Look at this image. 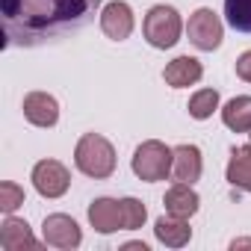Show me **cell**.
<instances>
[{"label":"cell","instance_id":"obj_1","mask_svg":"<svg viewBox=\"0 0 251 251\" xmlns=\"http://www.w3.org/2000/svg\"><path fill=\"white\" fill-rule=\"evenodd\" d=\"M98 0H3L6 45H45L92 21Z\"/></svg>","mask_w":251,"mask_h":251},{"label":"cell","instance_id":"obj_2","mask_svg":"<svg viewBox=\"0 0 251 251\" xmlns=\"http://www.w3.org/2000/svg\"><path fill=\"white\" fill-rule=\"evenodd\" d=\"M74 166L95 180H106L115 172V148L100 133H83L74 148Z\"/></svg>","mask_w":251,"mask_h":251},{"label":"cell","instance_id":"obj_3","mask_svg":"<svg viewBox=\"0 0 251 251\" xmlns=\"http://www.w3.org/2000/svg\"><path fill=\"white\" fill-rule=\"evenodd\" d=\"M180 33H183V21H180V12L175 6H151L145 12V21H142V36L151 48L157 50H169L180 42Z\"/></svg>","mask_w":251,"mask_h":251},{"label":"cell","instance_id":"obj_4","mask_svg":"<svg viewBox=\"0 0 251 251\" xmlns=\"http://www.w3.org/2000/svg\"><path fill=\"white\" fill-rule=\"evenodd\" d=\"M172 163H175V148H169L160 139H148L133 151L130 169L139 180L157 183V180H166L172 175Z\"/></svg>","mask_w":251,"mask_h":251},{"label":"cell","instance_id":"obj_5","mask_svg":"<svg viewBox=\"0 0 251 251\" xmlns=\"http://www.w3.org/2000/svg\"><path fill=\"white\" fill-rule=\"evenodd\" d=\"M186 36H189V42H192L198 50L210 53V50H216V48L222 45V39H225V24H222V18H219L213 9L201 6V9H195V12L189 15V21H186Z\"/></svg>","mask_w":251,"mask_h":251},{"label":"cell","instance_id":"obj_6","mask_svg":"<svg viewBox=\"0 0 251 251\" xmlns=\"http://www.w3.org/2000/svg\"><path fill=\"white\" fill-rule=\"evenodd\" d=\"M30 180H33V186L42 198H62L71 186V172L59 160H39L33 166Z\"/></svg>","mask_w":251,"mask_h":251},{"label":"cell","instance_id":"obj_7","mask_svg":"<svg viewBox=\"0 0 251 251\" xmlns=\"http://www.w3.org/2000/svg\"><path fill=\"white\" fill-rule=\"evenodd\" d=\"M42 239H45V245H50V248L74 251V248H80V242H83V230H80V225H77L71 216H65V213H50V216H45V222H42Z\"/></svg>","mask_w":251,"mask_h":251},{"label":"cell","instance_id":"obj_8","mask_svg":"<svg viewBox=\"0 0 251 251\" xmlns=\"http://www.w3.org/2000/svg\"><path fill=\"white\" fill-rule=\"evenodd\" d=\"M133 24H136L133 9H130V3H124V0H112V3H106V6L100 9V30H103V36L112 39V42L130 39Z\"/></svg>","mask_w":251,"mask_h":251},{"label":"cell","instance_id":"obj_9","mask_svg":"<svg viewBox=\"0 0 251 251\" xmlns=\"http://www.w3.org/2000/svg\"><path fill=\"white\" fill-rule=\"evenodd\" d=\"M21 109H24V118L33 127H56V121H59V103L48 92H30L24 98Z\"/></svg>","mask_w":251,"mask_h":251},{"label":"cell","instance_id":"obj_10","mask_svg":"<svg viewBox=\"0 0 251 251\" xmlns=\"http://www.w3.org/2000/svg\"><path fill=\"white\" fill-rule=\"evenodd\" d=\"M89 225L98 233H103V236H109L115 230H124V225H121V204L115 198H95L89 204Z\"/></svg>","mask_w":251,"mask_h":251},{"label":"cell","instance_id":"obj_11","mask_svg":"<svg viewBox=\"0 0 251 251\" xmlns=\"http://www.w3.org/2000/svg\"><path fill=\"white\" fill-rule=\"evenodd\" d=\"M154 236H157V242L166 245V248H183V245H189V239H192L189 219H180V216L166 213V216H160V219L154 222Z\"/></svg>","mask_w":251,"mask_h":251},{"label":"cell","instance_id":"obj_12","mask_svg":"<svg viewBox=\"0 0 251 251\" xmlns=\"http://www.w3.org/2000/svg\"><path fill=\"white\" fill-rule=\"evenodd\" d=\"M201 172H204L201 148L198 145H177L175 163H172V177L177 183H195V180H201Z\"/></svg>","mask_w":251,"mask_h":251},{"label":"cell","instance_id":"obj_13","mask_svg":"<svg viewBox=\"0 0 251 251\" xmlns=\"http://www.w3.org/2000/svg\"><path fill=\"white\" fill-rule=\"evenodd\" d=\"M201 77H204V65H201L195 56H177V59H172V62L163 68V80H166L172 89H189V86H195Z\"/></svg>","mask_w":251,"mask_h":251},{"label":"cell","instance_id":"obj_14","mask_svg":"<svg viewBox=\"0 0 251 251\" xmlns=\"http://www.w3.org/2000/svg\"><path fill=\"white\" fill-rule=\"evenodd\" d=\"M163 207H166V213H172V216L192 219V216L198 213V207H201V198H198V192L192 189V183H177V180H175V186L166 189Z\"/></svg>","mask_w":251,"mask_h":251},{"label":"cell","instance_id":"obj_15","mask_svg":"<svg viewBox=\"0 0 251 251\" xmlns=\"http://www.w3.org/2000/svg\"><path fill=\"white\" fill-rule=\"evenodd\" d=\"M0 245L6 251H21V248H39V239L33 236V230L24 219L6 216L3 225H0Z\"/></svg>","mask_w":251,"mask_h":251},{"label":"cell","instance_id":"obj_16","mask_svg":"<svg viewBox=\"0 0 251 251\" xmlns=\"http://www.w3.org/2000/svg\"><path fill=\"white\" fill-rule=\"evenodd\" d=\"M225 177H227V183L233 189L251 192V145H242V148H233L230 151Z\"/></svg>","mask_w":251,"mask_h":251},{"label":"cell","instance_id":"obj_17","mask_svg":"<svg viewBox=\"0 0 251 251\" xmlns=\"http://www.w3.org/2000/svg\"><path fill=\"white\" fill-rule=\"evenodd\" d=\"M222 121L233 133H248L251 130V95H236L222 106Z\"/></svg>","mask_w":251,"mask_h":251},{"label":"cell","instance_id":"obj_18","mask_svg":"<svg viewBox=\"0 0 251 251\" xmlns=\"http://www.w3.org/2000/svg\"><path fill=\"white\" fill-rule=\"evenodd\" d=\"M189 115L195 118V121H204V118H210L216 109H219V92L216 89H198L192 98H189Z\"/></svg>","mask_w":251,"mask_h":251},{"label":"cell","instance_id":"obj_19","mask_svg":"<svg viewBox=\"0 0 251 251\" xmlns=\"http://www.w3.org/2000/svg\"><path fill=\"white\" fill-rule=\"evenodd\" d=\"M225 18L236 33H251V0H225Z\"/></svg>","mask_w":251,"mask_h":251},{"label":"cell","instance_id":"obj_20","mask_svg":"<svg viewBox=\"0 0 251 251\" xmlns=\"http://www.w3.org/2000/svg\"><path fill=\"white\" fill-rule=\"evenodd\" d=\"M118 204H121V225H124V230H139L145 225L148 210H145V204L139 198H118Z\"/></svg>","mask_w":251,"mask_h":251},{"label":"cell","instance_id":"obj_21","mask_svg":"<svg viewBox=\"0 0 251 251\" xmlns=\"http://www.w3.org/2000/svg\"><path fill=\"white\" fill-rule=\"evenodd\" d=\"M21 204H24V189L18 183H12V180L0 183V210H3L6 216H12Z\"/></svg>","mask_w":251,"mask_h":251},{"label":"cell","instance_id":"obj_22","mask_svg":"<svg viewBox=\"0 0 251 251\" xmlns=\"http://www.w3.org/2000/svg\"><path fill=\"white\" fill-rule=\"evenodd\" d=\"M236 77L245 80V83H251V50L239 53V59H236Z\"/></svg>","mask_w":251,"mask_h":251},{"label":"cell","instance_id":"obj_23","mask_svg":"<svg viewBox=\"0 0 251 251\" xmlns=\"http://www.w3.org/2000/svg\"><path fill=\"white\" fill-rule=\"evenodd\" d=\"M124 251H148V245L145 242H127V245H124Z\"/></svg>","mask_w":251,"mask_h":251},{"label":"cell","instance_id":"obj_24","mask_svg":"<svg viewBox=\"0 0 251 251\" xmlns=\"http://www.w3.org/2000/svg\"><path fill=\"white\" fill-rule=\"evenodd\" d=\"M248 136H251V130H248Z\"/></svg>","mask_w":251,"mask_h":251}]
</instances>
